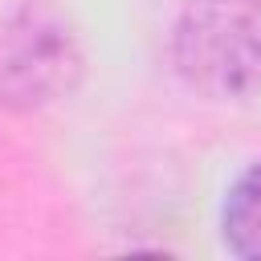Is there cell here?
<instances>
[{"mask_svg": "<svg viewBox=\"0 0 261 261\" xmlns=\"http://www.w3.org/2000/svg\"><path fill=\"white\" fill-rule=\"evenodd\" d=\"M171 61L208 98L261 90V0H188L171 29Z\"/></svg>", "mask_w": 261, "mask_h": 261, "instance_id": "cell-1", "label": "cell"}, {"mask_svg": "<svg viewBox=\"0 0 261 261\" xmlns=\"http://www.w3.org/2000/svg\"><path fill=\"white\" fill-rule=\"evenodd\" d=\"M220 228H224V245L237 257L261 261V159L249 171H241L237 184L228 188Z\"/></svg>", "mask_w": 261, "mask_h": 261, "instance_id": "cell-3", "label": "cell"}, {"mask_svg": "<svg viewBox=\"0 0 261 261\" xmlns=\"http://www.w3.org/2000/svg\"><path fill=\"white\" fill-rule=\"evenodd\" d=\"M82 53L73 33L45 12H16L0 24V106L37 110L73 90Z\"/></svg>", "mask_w": 261, "mask_h": 261, "instance_id": "cell-2", "label": "cell"}]
</instances>
